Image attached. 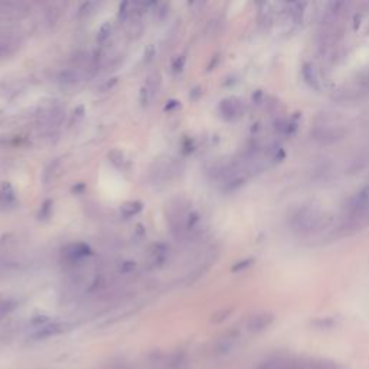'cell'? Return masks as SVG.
Segmentation results:
<instances>
[{"label":"cell","mask_w":369,"mask_h":369,"mask_svg":"<svg viewBox=\"0 0 369 369\" xmlns=\"http://www.w3.org/2000/svg\"><path fill=\"white\" fill-rule=\"evenodd\" d=\"M342 225L351 231L369 225V183L346 202Z\"/></svg>","instance_id":"6da1fadb"},{"label":"cell","mask_w":369,"mask_h":369,"mask_svg":"<svg viewBox=\"0 0 369 369\" xmlns=\"http://www.w3.org/2000/svg\"><path fill=\"white\" fill-rule=\"evenodd\" d=\"M314 133L323 142H336L345 134V127L333 114L323 116L322 121H317Z\"/></svg>","instance_id":"7a4b0ae2"},{"label":"cell","mask_w":369,"mask_h":369,"mask_svg":"<svg viewBox=\"0 0 369 369\" xmlns=\"http://www.w3.org/2000/svg\"><path fill=\"white\" fill-rule=\"evenodd\" d=\"M220 113L225 120L232 121V120L243 117L244 113H245V104L240 98L229 97V98H225V100L221 101Z\"/></svg>","instance_id":"3957f363"},{"label":"cell","mask_w":369,"mask_h":369,"mask_svg":"<svg viewBox=\"0 0 369 369\" xmlns=\"http://www.w3.org/2000/svg\"><path fill=\"white\" fill-rule=\"evenodd\" d=\"M366 94L368 93L355 82V84L343 85L336 90L333 93V100L338 102H356L362 100Z\"/></svg>","instance_id":"277c9868"},{"label":"cell","mask_w":369,"mask_h":369,"mask_svg":"<svg viewBox=\"0 0 369 369\" xmlns=\"http://www.w3.org/2000/svg\"><path fill=\"white\" fill-rule=\"evenodd\" d=\"M65 328H67V324H63V323H49V324L47 323L40 328H36V330L31 335V338L36 339V340L52 338V336L62 333Z\"/></svg>","instance_id":"5b68a950"},{"label":"cell","mask_w":369,"mask_h":369,"mask_svg":"<svg viewBox=\"0 0 369 369\" xmlns=\"http://www.w3.org/2000/svg\"><path fill=\"white\" fill-rule=\"evenodd\" d=\"M91 252L90 247L85 244H74L67 247L65 250V257L70 261H79V259H84Z\"/></svg>","instance_id":"8992f818"},{"label":"cell","mask_w":369,"mask_h":369,"mask_svg":"<svg viewBox=\"0 0 369 369\" xmlns=\"http://www.w3.org/2000/svg\"><path fill=\"white\" fill-rule=\"evenodd\" d=\"M301 75H303L305 81H306L307 84L312 86V88H314V90H319V88H320V77H319V74H317L316 68H314L312 63L303 65Z\"/></svg>","instance_id":"52a82bcc"},{"label":"cell","mask_w":369,"mask_h":369,"mask_svg":"<svg viewBox=\"0 0 369 369\" xmlns=\"http://www.w3.org/2000/svg\"><path fill=\"white\" fill-rule=\"evenodd\" d=\"M16 198H15V192H13V188L9 185V183H3L0 186V202L5 205H12L15 204Z\"/></svg>","instance_id":"ba28073f"},{"label":"cell","mask_w":369,"mask_h":369,"mask_svg":"<svg viewBox=\"0 0 369 369\" xmlns=\"http://www.w3.org/2000/svg\"><path fill=\"white\" fill-rule=\"evenodd\" d=\"M58 81H59V84H62V85H74V84H77L79 81L78 72L72 71V70L62 71L58 75Z\"/></svg>","instance_id":"9c48e42d"},{"label":"cell","mask_w":369,"mask_h":369,"mask_svg":"<svg viewBox=\"0 0 369 369\" xmlns=\"http://www.w3.org/2000/svg\"><path fill=\"white\" fill-rule=\"evenodd\" d=\"M143 209V204L139 201H130L121 206V212L124 216H133Z\"/></svg>","instance_id":"30bf717a"},{"label":"cell","mask_w":369,"mask_h":369,"mask_svg":"<svg viewBox=\"0 0 369 369\" xmlns=\"http://www.w3.org/2000/svg\"><path fill=\"white\" fill-rule=\"evenodd\" d=\"M16 309V301L10 298L0 300V319H3L5 316H8L10 312H13Z\"/></svg>","instance_id":"8fae6325"},{"label":"cell","mask_w":369,"mask_h":369,"mask_svg":"<svg viewBox=\"0 0 369 369\" xmlns=\"http://www.w3.org/2000/svg\"><path fill=\"white\" fill-rule=\"evenodd\" d=\"M108 159H110L111 163L116 167H121V166L124 165V155L120 150H111L110 153H108Z\"/></svg>","instance_id":"7c38bea8"},{"label":"cell","mask_w":369,"mask_h":369,"mask_svg":"<svg viewBox=\"0 0 369 369\" xmlns=\"http://www.w3.org/2000/svg\"><path fill=\"white\" fill-rule=\"evenodd\" d=\"M56 167H58V160L51 162V163L45 167V170H44V182H49L54 178Z\"/></svg>","instance_id":"4fadbf2b"},{"label":"cell","mask_w":369,"mask_h":369,"mask_svg":"<svg viewBox=\"0 0 369 369\" xmlns=\"http://www.w3.org/2000/svg\"><path fill=\"white\" fill-rule=\"evenodd\" d=\"M110 32H111V25L110 24H104L100 28V31H98V36H97V40H98V44H102V42H105L107 38L110 36Z\"/></svg>","instance_id":"5bb4252c"},{"label":"cell","mask_w":369,"mask_h":369,"mask_svg":"<svg viewBox=\"0 0 369 369\" xmlns=\"http://www.w3.org/2000/svg\"><path fill=\"white\" fill-rule=\"evenodd\" d=\"M147 85H149L151 94H156L159 86H160V77H159V74H153V75L150 77Z\"/></svg>","instance_id":"9a60e30c"},{"label":"cell","mask_w":369,"mask_h":369,"mask_svg":"<svg viewBox=\"0 0 369 369\" xmlns=\"http://www.w3.org/2000/svg\"><path fill=\"white\" fill-rule=\"evenodd\" d=\"M51 213H52V202H51V201H47L45 204L42 205V208H40L39 218L40 220H47Z\"/></svg>","instance_id":"2e32d148"},{"label":"cell","mask_w":369,"mask_h":369,"mask_svg":"<svg viewBox=\"0 0 369 369\" xmlns=\"http://www.w3.org/2000/svg\"><path fill=\"white\" fill-rule=\"evenodd\" d=\"M127 15H128V0H123L120 5V9H118V19L126 20Z\"/></svg>","instance_id":"e0dca14e"},{"label":"cell","mask_w":369,"mask_h":369,"mask_svg":"<svg viewBox=\"0 0 369 369\" xmlns=\"http://www.w3.org/2000/svg\"><path fill=\"white\" fill-rule=\"evenodd\" d=\"M183 65H185V58L179 56V58H176L175 62H173V70H175V71H182V70H183Z\"/></svg>","instance_id":"ac0fdd59"},{"label":"cell","mask_w":369,"mask_h":369,"mask_svg":"<svg viewBox=\"0 0 369 369\" xmlns=\"http://www.w3.org/2000/svg\"><path fill=\"white\" fill-rule=\"evenodd\" d=\"M47 323H48L47 316H36V319L32 320V324H35L36 328H40V326H44V324H47Z\"/></svg>","instance_id":"d6986e66"},{"label":"cell","mask_w":369,"mask_h":369,"mask_svg":"<svg viewBox=\"0 0 369 369\" xmlns=\"http://www.w3.org/2000/svg\"><path fill=\"white\" fill-rule=\"evenodd\" d=\"M178 107H181V102L176 101V100H170V101L166 102L165 110L170 111V110H173V108H178Z\"/></svg>","instance_id":"ffe728a7"},{"label":"cell","mask_w":369,"mask_h":369,"mask_svg":"<svg viewBox=\"0 0 369 369\" xmlns=\"http://www.w3.org/2000/svg\"><path fill=\"white\" fill-rule=\"evenodd\" d=\"M140 93H142V94H140V102H142V105H146L147 98H149V90H147V88H143Z\"/></svg>","instance_id":"44dd1931"},{"label":"cell","mask_w":369,"mask_h":369,"mask_svg":"<svg viewBox=\"0 0 369 369\" xmlns=\"http://www.w3.org/2000/svg\"><path fill=\"white\" fill-rule=\"evenodd\" d=\"M201 95H202V93H201V88H199V86H195V88L190 91V100H198Z\"/></svg>","instance_id":"7402d4cb"},{"label":"cell","mask_w":369,"mask_h":369,"mask_svg":"<svg viewBox=\"0 0 369 369\" xmlns=\"http://www.w3.org/2000/svg\"><path fill=\"white\" fill-rule=\"evenodd\" d=\"M153 55H155V49H153V47H149L147 49H146V52H144V58H146V61L149 62L150 59L153 58Z\"/></svg>","instance_id":"603a6c76"},{"label":"cell","mask_w":369,"mask_h":369,"mask_svg":"<svg viewBox=\"0 0 369 369\" xmlns=\"http://www.w3.org/2000/svg\"><path fill=\"white\" fill-rule=\"evenodd\" d=\"M116 82H117V79H111V82H107L105 85L102 86V91H105V90H110L111 86L116 85Z\"/></svg>","instance_id":"cb8c5ba5"},{"label":"cell","mask_w":369,"mask_h":369,"mask_svg":"<svg viewBox=\"0 0 369 369\" xmlns=\"http://www.w3.org/2000/svg\"><path fill=\"white\" fill-rule=\"evenodd\" d=\"M160 12H162V13H160V17H165V15H166V5L163 6V8L160 9Z\"/></svg>","instance_id":"d4e9b609"},{"label":"cell","mask_w":369,"mask_h":369,"mask_svg":"<svg viewBox=\"0 0 369 369\" xmlns=\"http://www.w3.org/2000/svg\"><path fill=\"white\" fill-rule=\"evenodd\" d=\"M155 2H156V0H144V5H146V6H150V5H153Z\"/></svg>","instance_id":"484cf974"},{"label":"cell","mask_w":369,"mask_h":369,"mask_svg":"<svg viewBox=\"0 0 369 369\" xmlns=\"http://www.w3.org/2000/svg\"><path fill=\"white\" fill-rule=\"evenodd\" d=\"M193 2H195V0H189V3H193Z\"/></svg>","instance_id":"4316f807"}]
</instances>
